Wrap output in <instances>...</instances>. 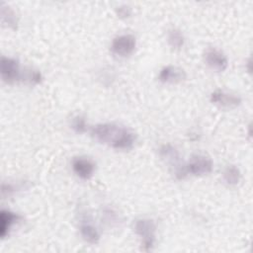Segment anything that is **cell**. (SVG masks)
Instances as JSON below:
<instances>
[{
  "label": "cell",
  "instance_id": "cell-7",
  "mask_svg": "<svg viewBox=\"0 0 253 253\" xmlns=\"http://www.w3.org/2000/svg\"><path fill=\"white\" fill-rule=\"evenodd\" d=\"M206 63L213 70L223 71L228 65V61L223 52L214 47H209L204 53Z\"/></svg>",
  "mask_w": 253,
  "mask_h": 253
},
{
  "label": "cell",
  "instance_id": "cell-5",
  "mask_svg": "<svg viewBox=\"0 0 253 253\" xmlns=\"http://www.w3.org/2000/svg\"><path fill=\"white\" fill-rule=\"evenodd\" d=\"M136 41L132 35L125 34L116 37L111 44V49L113 53L119 56H128L131 54L135 48Z\"/></svg>",
  "mask_w": 253,
  "mask_h": 253
},
{
  "label": "cell",
  "instance_id": "cell-11",
  "mask_svg": "<svg viewBox=\"0 0 253 253\" xmlns=\"http://www.w3.org/2000/svg\"><path fill=\"white\" fill-rule=\"evenodd\" d=\"M79 230L81 233V236L85 241L91 244H96L100 239V234L97 228L94 226V224L87 218L83 217L80 221Z\"/></svg>",
  "mask_w": 253,
  "mask_h": 253
},
{
  "label": "cell",
  "instance_id": "cell-17",
  "mask_svg": "<svg viewBox=\"0 0 253 253\" xmlns=\"http://www.w3.org/2000/svg\"><path fill=\"white\" fill-rule=\"evenodd\" d=\"M42 79V73L39 70H30L26 76V80L31 84H39Z\"/></svg>",
  "mask_w": 253,
  "mask_h": 253
},
{
  "label": "cell",
  "instance_id": "cell-12",
  "mask_svg": "<svg viewBox=\"0 0 253 253\" xmlns=\"http://www.w3.org/2000/svg\"><path fill=\"white\" fill-rule=\"evenodd\" d=\"M1 19L2 23L5 24L7 27L16 30L18 25V18L15 12L7 5H5L4 2L1 3Z\"/></svg>",
  "mask_w": 253,
  "mask_h": 253
},
{
  "label": "cell",
  "instance_id": "cell-16",
  "mask_svg": "<svg viewBox=\"0 0 253 253\" xmlns=\"http://www.w3.org/2000/svg\"><path fill=\"white\" fill-rule=\"evenodd\" d=\"M23 188V185L21 184H12V183H3L2 184V196H9L12 193L16 192L17 190H21Z\"/></svg>",
  "mask_w": 253,
  "mask_h": 253
},
{
  "label": "cell",
  "instance_id": "cell-8",
  "mask_svg": "<svg viewBox=\"0 0 253 253\" xmlns=\"http://www.w3.org/2000/svg\"><path fill=\"white\" fill-rule=\"evenodd\" d=\"M72 169L74 173L83 180L90 179L95 171L94 162L86 157H74L72 160Z\"/></svg>",
  "mask_w": 253,
  "mask_h": 253
},
{
  "label": "cell",
  "instance_id": "cell-15",
  "mask_svg": "<svg viewBox=\"0 0 253 253\" xmlns=\"http://www.w3.org/2000/svg\"><path fill=\"white\" fill-rule=\"evenodd\" d=\"M86 121L85 118L82 116H76L73 118L71 123V127L74 129V131L78 133H82L86 130Z\"/></svg>",
  "mask_w": 253,
  "mask_h": 253
},
{
  "label": "cell",
  "instance_id": "cell-18",
  "mask_svg": "<svg viewBox=\"0 0 253 253\" xmlns=\"http://www.w3.org/2000/svg\"><path fill=\"white\" fill-rule=\"evenodd\" d=\"M116 12H117V15H118L120 18H122V19H126V18H128V17L130 16V14H131L130 8H129L128 6H126V5H121V6H119V7L117 8Z\"/></svg>",
  "mask_w": 253,
  "mask_h": 253
},
{
  "label": "cell",
  "instance_id": "cell-10",
  "mask_svg": "<svg viewBox=\"0 0 253 253\" xmlns=\"http://www.w3.org/2000/svg\"><path fill=\"white\" fill-rule=\"evenodd\" d=\"M20 215L9 211V210H1L0 211V237L5 238L10 229L13 227L15 223H17L20 219Z\"/></svg>",
  "mask_w": 253,
  "mask_h": 253
},
{
  "label": "cell",
  "instance_id": "cell-6",
  "mask_svg": "<svg viewBox=\"0 0 253 253\" xmlns=\"http://www.w3.org/2000/svg\"><path fill=\"white\" fill-rule=\"evenodd\" d=\"M211 103L226 109L236 108L241 103L239 96L220 89L215 90L211 94Z\"/></svg>",
  "mask_w": 253,
  "mask_h": 253
},
{
  "label": "cell",
  "instance_id": "cell-3",
  "mask_svg": "<svg viewBox=\"0 0 253 253\" xmlns=\"http://www.w3.org/2000/svg\"><path fill=\"white\" fill-rule=\"evenodd\" d=\"M212 161L209 156L205 154H195L185 165V169L187 174L203 176L210 174L212 171Z\"/></svg>",
  "mask_w": 253,
  "mask_h": 253
},
{
  "label": "cell",
  "instance_id": "cell-2",
  "mask_svg": "<svg viewBox=\"0 0 253 253\" xmlns=\"http://www.w3.org/2000/svg\"><path fill=\"white\" fill-rule=\"evenodd\" d=\"M155 223L149 218H139L134 222V231L141 239L144 251H150L155 242Z\"/></svg>",
  "mask_w": 253,
  "mask_h": 253
},
{
  "label": "cell",
  "instance_id": "cell-14",
  "mask_svg": "<svg viewBox=\"0 0 253 253\" xmlns=\"http://www.w3.org/2000/svg\"><path fill=\"white\" fill-rule=\"evenodd\" d=\"M167 41L169 45L174 49H180L184 45V36L178 29H170L167 33Z\"/></svg>",
  "mask_w": 253,
  "mask_h": 253
},
{
  "label": "cell",
  "instance_id": "cell-4",
  "mask_svg": "<svg viewBox=\"0 0 253 253\" xmlns=\"http://www.w3.org/2000/svg\"><path fill=\"white\" fill-rule=\"evenodd\" d=\"M0 72L3 81L9 84L20 80L22 77L19 61L15 58L8 56L1 57Z\"/></svg>",
  "mask_w": 253,
  "mask_h": 253
},
{
  "label": "cell",
  "instance_id": "cell-9",
  "mask_svg": "<svg viewBox=\"0 0 253 253\" xmlns=\"http://www.w3.org/2000/svg\"><path fill=\"white\" fill-rule=\"evenodd\" d=\"M158 78L164 83H178L186 78V73L180 67L167 65L160 70Z\"/></svg>",
  "mask_w": 253,
  "mask_h": 253
},
{
  "label": "cell",
  "instance_id": "cell-13",
  "mask_svg": "<svg viewBox=\"0 0 253 253\" xmlns=\"http://www.w3.org/2000/svg\"><path fill=\"white\" fill-rule=\"evenodd\" d=\"M241 179L240 170L234 165H228L223 171V180L229 186H235Z\"/></svg>",
  "mask_w": 253,
  "mask_h": 253
},
{
  "label": "cell",
  "instance_id": "cell-1",
  "mask_svg": "<svg viewBox=\"0 0 253 253\" xmlns=\"http://www.w3.org/2000/svg\"><path fill=\"white\" fill-rule=\"evenodd\" d=\"M91 133L96 140L116 149H130L135 141V135L130 129L114 123L99 124L92 128Z\"/></svg>",
  "mask_w": 253,
  "mask_h": 253
}]
</instances>
